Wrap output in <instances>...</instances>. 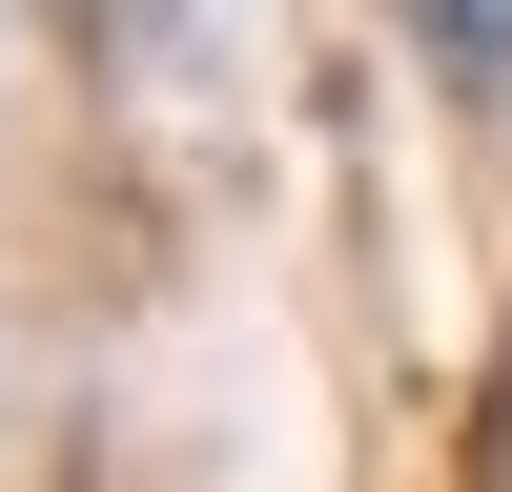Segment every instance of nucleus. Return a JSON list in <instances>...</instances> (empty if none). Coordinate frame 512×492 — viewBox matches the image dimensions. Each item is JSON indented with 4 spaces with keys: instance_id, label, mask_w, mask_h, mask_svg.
<instances>
[{
    "instance_id": "obj_1",
    "label": "nucleus",
    "mask_w": 512,
    "mask_h": 492,
    "mask_svg": "<svg viewBox=\"0 0 512 492\" xmlns=\"http://www.w3.org/2000/svg\"><path fill=\"white\" fill-rule=\"evenodd\" d=\"M410 41H431V82L512 103V0H410Z\"/></svg>"
}]
</instances>
